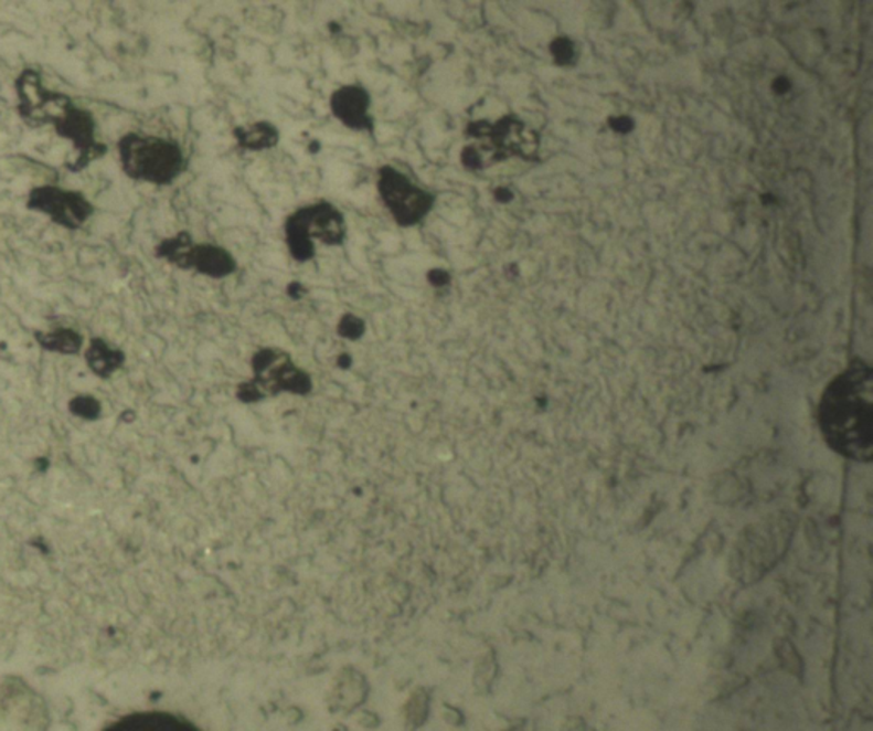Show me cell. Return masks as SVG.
<instances>
[{"instance_id": "obj_1", "label": "cell", "mask_w": 873, "mask_h": 731, "mask_svg": "<svg viewBox=\"0 0 873 731\" xmlns=\"http://www.w3.org/2000/svg\"><path fill=\"white\" fill-rule=\"evenodd\" d=\"M819 426L834 452L862 464L872 460L873 393L869 368L853 366L829 386L819 405Z\"/></svg>"}, {"instance_id": "obj_2", "label": "cell", "mask_w": 873, "mask_h": 731, "mask_svg": "<svg viewBox=\"0 0 873 731\" xmlns=\"http://www.w3.org/2000/svg\"><path fill=\"white\" fill-rule=\"evenodd\" d=\"M53 125L55 134L74 146V158L65 167L71 173H81L91 162L108 152V146L96 140V118L89 109L81 108L71 96L46 89L31 112L28 127L40 129Z\"/></svg>"}, {"instance_id": "obj_3", "label": "cell", "mask_w": 873, "mask_h": 731, "mask_svg": "<svg viewBox=\"0 0 873 731\" xmlns=\"http://www.w3.org/2000/svg\"><path fill=\"white\" fill-rule=\"evenodd\" d=\"M121 171L130 180L171 186L187 168L183 149L174 140L128 133L118 140Z\"/></svg>"}, {"instance_id": "obj_4", "label": "cell", "mask_w": 873, "mask_h": 731, "mask_svg": "<svg viewBox=\"0 0 873 731\" xmlns=\"http://www.w3.org/2000/svg\"><path fill=\"white\" fill-rule=\"evenodd\" d=\"M286 237L297 262L315 257V240L324 245H341L347 237L345 215L330 202L306 205L287 218Z\"/></svg>"}, {"instance_id": "obj_5", "label": "cell", "mask_w": 873, "mask_h": 731, "mask_svg": "<svg viewBox=\"0 0 873 731\" xmlns=\"http://www.w3.org/2000/svg\"><path fill=\"white\" fill-rule=\"evenodd\" d=\"M377 192L394 221L402 227L420 224L434 209L435 197L416 187L406 174L393 167L379 170Z\"/></svg>"}, {"instance_id": "obj_6", "label": "cell", "mask_w": 873, "mask_h": 731, "mask_svg": "<svg viewBox=\"0 0 873 731\" xmlns=\"http://www.w3.org/2000/svg\"><path fill=\"white\" fill-rule=\"evenodd\" d=\"M26 208L46 215L56 226L77 231L93 218V202L77 190H65L56 186H40L30 190Z\"/></svg>"}, {"instance_id": "obj_7", "label": "cell", "mask_w": 873, "mask_h": 731, "mask_svg": "<svg viewBox=\"0 0 873 731\" xmlns=\"http://www.w3.org/2000/svg\"><path fill=\"white\" fill-rule=\"evenodd\" d=\"M331 112L341 124L352 130H374V118L369 114L371 95L362 86L340 87L330 99Z\"/></svg>"}, {"instance_id": "obj_8", "label": "cell", "mask_w": 873, "mask_h": 731, "mask_svg": "<svg viewBox=\"0 0 873 731\" xmlns=\"http://www.w3.org/2000/svg\"><path fill=\"white\" fill-rule=\"evenodd\" d=\"M236 267V258L227 250L211 245V243H199V245L193 243L178 265V268H183V271L193 268L203 276L214 277V279L231 276Z\"/></svg>"}, {"instance_id": "obj_9", "label": "cell", "mask_w": 873, "mask_h": 731, "mask_svg": "<svg viewBox=\"0 0 873 731\" xmlns=\"http://www.w3.org/2000/svg\"><path fill=\"white\" fill-rule=\"evenodd\" d=\"M87 368L98 378L113 377L125 364V352L117 347L109 346L106 340L93 339L84 352Z\"/></svg>"}, {"instance_id": "obj_10", "label": "cell", "mask_w": 873, "mask_h": 731, "mask_svg": "<svg viewBox=\"0 0 873 731\" xmlns=\"http://www.w3.org/2000/svg\"><path fill=\"white\" fill-rule=\"evenodd\" d=\"M38 346L55 354L74 356L79 354L83 349L84 337L75 332L72 328H56L52 332L34 333Z\"/></svg>"}, {"instance_id": "obj_11", "label": "cell", "mask_w": 873, "mask_h": 731, "mask_svg": "<svg viewBox=\"0 0 873 731\" xmlns=\"http://www.w3.org/2000/svg\"><path fill=\"white\" fill-rule=\"evenodd\" d=\"M234 136H236L241 148L249 149V151H263V149L274 148L275 144L280 139L278 130L268 121H256L249 127H237L234 130Z\"/></svg>"}, {"instance_id": "obj_12", "label": "cell", "mask_w": 873, "mask_h": 731, "mask_svg": "<svg viewBox=\"0 0 873 731\" xmlns=\"http://www.w3.org/2000/svg\"><path fill=\"white\" fill-rule=\"evenodd\" d=\"M108 731H187L180 724L164 718H143V720L124 721Z\"/></svg>"}, {"instance_id": "obj_13", "label": "cell", "mask_w": 873, "mask_h": 731, "mask_svg": "<svg viewBox=\"0 0 873 731\" xmlns=\"http://www.w3.org/2000/svg\"><path fill=\"white\" fill-rule=\"evenodd\" d=\"M68 411L86 421H96L102 415V404L94 396L77 395L68 402Z\"/></svg>"}, {"instance_id": "obj_14", "label": "cell", "mask_w": 873, "mask_h": 731, "mask_svg": "<svg viewBox=\"0 0 873 731\" xmlns=\"http://www.w3.org/2000/svg\"><path fill=\"white\" fill-rule=\"evenodd\" d=\"M341 327H347V330L341 332L345 337H359L360 333H362V330H364V325H362V321L352 317L345 318L343 324H341Z\"/></svg>"}, {"instance_id": "obj_15", "label": "cell", "mask_w": 873, "mask_h": 731, "mask_svg": "<svg viewBox=\"0 0 873 731\" xmlns=\"http://www.w3.org/2000/svg\"><path fill=\"white\" fill-rule=\"evenodd\" d=\"M428 279L434 284H444L447 283V274L444 271H439V268H435L428 274Z\"/></svg>"}]
</instances>
